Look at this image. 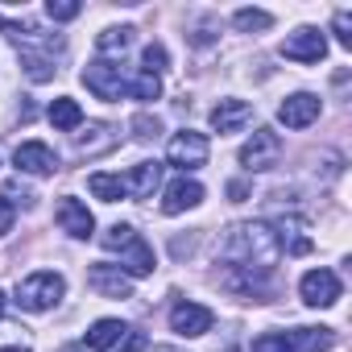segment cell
<instances>
[{"mask_svg":"<svg viewBox=\"0 0 352 352\" xmlns=\"http://www.w3.org/2000/svg\"><path fill=\"white\" fill-rule=\"evenodd\" d=\"M298 294L307 307H336L340 302V278L331 270H311V274H302Z\"/></svg>","mask_w":352,"mask_h":352,"instance_id":"cell-8","label":"cell"},{"mask_svg":"<svg viewBox=\"0 0 352 352\" xmlns=\"http://www.w3.org/2000/svg\"><path fill=\"white\" fill-rule=\"evenodd\" d=\"M204 204V187L195 183V179H174L170 187H166V199H162V212L166 216H179V212H187V208H199Z\"/></svg>","mask_w":352,"mask_h":352,"instance_id":"cell-14","label":"cell"},{"mask_svg":"<svg viewBox=\"0 0 352 352\" xmlns=\"http://www.w3.org/2000/svg\"><path fill=\"white\" fill-rule=\"evenodd\" d=\"M228 265L232 270H245V274H257V278H270V270L278 265L282 249H278V236L270 224H236L228 245Z\"/></svg>","mask_w":352,"mask_h":352,"instance_id":"cell-1","label":"cell"},{"mask_svg":"<svg viewBox=\"0 0 352 352\" xmlns=\"http://www.w3.org/2000/svg\"><path fill=\"white\" fill-rule=\"evenodd\" d=\"M232 21H236L241 34H253V30H270V25H274V17H270L265 9H236Z\"/></svg>","mask_w":352,"mask_h":352,"instance_id":"cell-23","label":"cell"},{"mask_svg":"<svg viewBox=\"0 0 352 352\" xmlns=\"http://www.w3.org/2000/svg\"><path fill=\"white\" fill-rule=\"evenodd\" d=\"M13 216H17V208L9 204V195H0V236L13 228Z\"/></svg>","mask_w":352,"mask_h":352,"instance_id":"cell-30","label":"cell"},{"mask_svg":"<svg viewBox=\"0 0 352 352\" xmlns=\"http://www.w3.org/2000/svg\"><path fill=\"white\" fill-rule=\"evenodd\" d=\"M331 30H336V42H340L344 50H352V13H348V9H340V13H336Z\"/></svg>","mask_w":352,"mask_h":352,"instance_id":"cell-28","label":"cell"},{"mask_svg":"<svg viewBox=\"0 0 352 352\" xmlns=\"http://www.w3.org/2000/svg\"><path fill=\"white\" fill-rule=\"evenodd\" d=\"M133 25H112V30H104L100 38H96V50L100 54H120V50H129L133 46Z\"/></svg>","mask_w":352,"mask_h":352,"instance_id":"cell-21","label":"cell"},{"mask_svg":"<svg viewBox=\"0 0 352 352\" xmlns=\"http://www.w3.org/2000/svg\"><path fill=\"white\" fill-rule=\"evenodd\" d=\"M253 120V108L245 104V100H220L216 108H212V129L224 137V133H241L245 124Z\"/></svg>","mask_w":352,"mask_h":352,"instance_id":"cell-15","label":"cell"},{"mask_svg":"<svg viewBox=\"0 0 352 352\" xmlns=\"http://www.w3.org/2000/svg\"><path fill=\"white\" fill-rule=\"evenodd\" d=\"M253 352H290V344H286L282 331H265V336L253 340Z\"/></svg>","mask_w":352,"mask_h":352,"instance_id":"cell-29","label":"cell"},{"mask_svg":"<svg viewBox=\"0 0 352 352\" xmlns=\"http://www.w3.org/2000/svg\"><path fill=\"white\" fill-rule=\"evenodd\" d=\"M141 63H145L141 71H149V75H162V71L170 67V58H166V46H157V42H153V46H145Z\"/></svg>","mask_w":352,"mask_h":352,"instance_id":"cell-25","label":"cell"},{"mask_svg":"<svg viewBox=\"0 0 352 352\" xmlns=\"http://www.w3.org/2000/svg\"><path fill=\"white\" fill-rule=\"evenodd\" d=\"M141 348H145V336L141 331H124V348L120 352H141Z\"/></svg>","mask_w":352,"mask_h":352,"instance_id":"cell-31","label":"cell"},{"mask_svg":"<svg viewBox=\"0 0 352 352\" xmlns=\"http://www.w3.org/2000/svg\"><path fill=\"white\" fill-rule=\"evenodd\" d=\"M162 183V162H137L129 174H124V195L133 199H149Z\"/></svg>","mask_w":352,"mask_h":352,"instance_id":"cell-16","label":"cell"},{"mask_svg":"<svg viewBox=\"0 0 352 352\" xmlns=\"http://www.w3.org/2000/svg\"><path fill=\"white\" fill-rule=\"evenodd\" d=\"M87 282L96 294L104 298H133V278L120 270V265H91L87 270Z\"/></svg>","mask_w":352,"mask_h":352,"instance_id":"cell-13","label":"cell"},{"mask_svg":"<svg viewBox=\"0 0 352 352\" xmlns=\"http://www.w3.org/2000/svg\"><path fill=\"white\" fill-rule=\"evenodd\" d=\"M50 124H54L58 133H75V129L83 124V108H79L71 96H58V100L50 104Z\"/></svg>","mask_w":352,"mask_h":352,"instance_id":"cell-18","label":"cell"},{"mask_svg":"<svg viewBox=\"0 0 352 352\" xmlns=\"http://www.w3.org/2000/svg\"><path fill=\"white\" fill-rule=\"evenodd\" d=\"M13 162H17V170H21V174H34V179H46V174H54V170H58L54 149H50V145H42V141H25V145H17Z\"/></svg>","mask_w":352,"mask_h":352,"instance_id":"cell-12","label":"cell"},{"mask_svg":"<svg viewBox=\"0 0 352 352\" xmlns=\"http://www.w3.org/2000/svg\"><path fill=\"white\" fill-rule=\"evenodd\" d=\"M54 220H58V228L67 232V236H75V241H87L91 232H96V216L79 204V199H58V208H54Z\"/></svg>","mask_w":352,"mask_h":352,"instance_id":"cell-11","label":"cell"},{"mask_svg":"<svg viewBox=\"0 0 352 352\" xmlns=\"http://www.w3.org/2000/svg\"><path fill=\"white\" fill-rule=\"evenodd\" d=\"M87 191H91L96 199H104V204H120V199H124V179H120V174H91V179H87Z\"/></svg>","mask_w":352,"mask_h":352,"instance_id":"cell-20","label":"cell"},{"mask_svg":"<svg viewBox=\"0 0 352 352\" xmlns=\"http://www.w3.org/2000/svg\"><path fill=\"white\" fill-rule=\"evenodd\" d=\"M286 344H290V352H327L336 344V331L331 327H294V331H286Z\"/></svg>","mask_w":352,"mask_h":352,"instance_id":"cell-17","label":"cell"},{"mask_svg":"<svg viewBox=\"0 0 352 352\" xmlns=\"http://www.w3.org/2000/svg\"><path fill=\"white\" fill-rule=\"evenodd\" d=\"M166 157H170V166H179V170H199V166H208V137L195 133V129H183L179 137L170 141Z\"/></svg>","mask_w":352,"mask_h":352,"instance_id":"cell-6","label":"cell"},{"mask_svg":"<svg viewBox=\"0 0 352 352\" xmlns=\"http://www.w3.org/2000/svg\"><path fill=\"white\" fill-rule=\"evenodd\" d=\"M323 54H327V38L319 30H294L282 42V58H290V63H319Z\"/></svg>","mask_w":352,"mask_h":352,"instance_id":"cell-9","label":"cell"},{"mask_svg":"<svg viewBox=\"0 0 352 352\" xmlns=\"http://www.w3.org/2000/svg\"><path fill=\"white\" fill-rule=\"evenodd\" d=\"M116 145V129L112 124H91L87 137H79V153H104Z\"/></svg>","mask_w":352,"mask_h":352,"instance_id":"cell-22","label":"cell"},{"mask_svg":"<svg viewBox=\"0 0 352 352\" xmlns=\"http://www.w3.org/2000/svg\"><path fill=\"white\" fill-rule=\"evenodd\" d=\"M100 245L108 249V253H120V265H124V274L129 278H149L153 274V249L145 245V236L133 228V224H112L104 236H100Z\"/></svg>","mask_w":352,"mask_h":352,"instance_id":"cell-2","label":"cell"},{"mask_svg":"<svg viewBox=\"0 0 352 352\" xmlns=\"http://www.w3.org/2000/svg\"><path fill=\"white\" fill-rule=\"evenodd\" d=\"M153 352H179V348H153Z\"/></svg>","mask_w":352,"mask_h":352,"instance_id":"cell-33","label":"cell"},{"mask_svg":"<svg viewBox=\"0 0 352 352\" xmlns=\"http://www.w3.org/2000/svg\"><path fill=\"white\" fill-rule=\"evenodd\" d=\"M0 315H5V294H0Z\"/></svg>","mask_w":352,"mask_h":352,"instance_id":"cell-34","label":"cell"},{"mask_svg":"<svg viewBox=\"0 0 352 352\" xmlns=\"http://www.w3.org/2000/svg\"><path fill=\"white\" fill-rule=\"evenodd\" d=\"M212 323H216V315L204 307V302H174L170 307V327L179 331V336H187V340H195V336H208L212 331Z\"/></svg>","mask_w":352,"mask_h":352,"instance_id":"cell-7","label":"cell"},{"mask_svg":"<svg viewBox=\"0 0 352 352\" xmlns=\"http://www.w3.org/2000/svg\"><path fill=\"white\" fill-rule=\"evenodd\" d=\"M278 120H282L286 129H307V124H315V120H319V96H311V91L286 96V100L278 104Z\"/></svg>","mask_w":352,"mask_h":352,"instance_id":"cell-10","label":"cell"},{"mask_svg":"<svg viewBox=\"0 0 352 352\" xmlns=\"http://www.w3.org/2000/svg\"><path fill=\"white\" fill-rule=\"evenodd\" d=\"M67 294V282H63V274H54V270H42V274H30L21 286H17V302H21V311H50L58 298Z\"/></svg>","mask_w":352,"mask_h":352,"instance_id":"cell-3","label":"cell"},{"mask_svg":"<svg viewBox=\"0 0 352 352\" xmlns=\"http://www.w3.org/2000/svg\"><path fill=\"white\" fill-rule=\"evenodd\" d=\"M278 157H282V137L274 129H257L241 145V166L245 170H270V166H278Z\"/></svg>","mask_w":352,"mask_h":352,"instance_id":"cell-5","label":"cell"},{"mask_svg":"<svg viewBox=\"0 0 352 352\" xmlns=\"http://www.w3.org/2000/svg\"><path fill=\"white\" fill-rule=\"evenodd\" d=\"M157 133H162V120H157V116H145V112L133 116V137H137V141H153Z\"/></svg>","mask_w":352,"mask_h":352,"instance_id":"cell-26","label":"cell"},{"mask_svg":"<svg viewBox=\"0 0 352 352\" xmlns=\"http://www.w3.org/2000/svg\"><path fill=\"white\" fill-rule=\"evenodd\" d=\"M46 13H50L54 21H75V17L83 13V5H75V0H50Z\"/></svg>","mask_w":352,"mask_h":352,"instance_id":"cell-27","label":"cell"},{"mask_svg":"<svg viewBox=\"0 0 352 352\" xmlns=\"http://www.w3.org/2000/svg\"><path fill=\"white\" fill-rule=\"evenodd\" d=\"M124 323L120 319H96L91 327H87V348H116L120 340H124Z\"/></svg>","mask_w":352,"mask_h":352,"instance_id":"cell-19","label":"cell"},{"mask_svg":"<svg viewBox=\"0 0 352 352\" xmlns=\"http://www.w3.org/2000/svg\"><path fill=\"white\" fill-rule=\"evenodd\" d=\"M0 352H30V344L21 340V344H0Z\"/></svg>","mask_w":352,"mask_h":352,"instance_id":"cell-32","label":"cell"},{"mask_svg":"<svg viewBox=\"0 0 352 352\" xmlns=\"http://www.w3.org/2000/svg\"><path fill=\"white\" fill-rule=\"evenodd\" d=\"M83 83H87V91H91L96 100H120V91H124L120 63H112V58H91V63L83 67Z\"/></svg>","mask_w":352,"mask_h":352,"instance_id":"cell-4","label":"cell"},{"mask_svg":"<svg viewBox=\"0 0 352 352\" xmlns=\"http://www.w3.org/2000/svg\"><path fill=\"white\" fill-rule=\"evenodd\" d=\"M157 96H162V79L149 75V71H137V75H133V100L149 104V100H157Z\"/></svg>","mask_w":352,"mask_h":352,"instance_id":"cell-24","label":"cell"}]
</instances>
